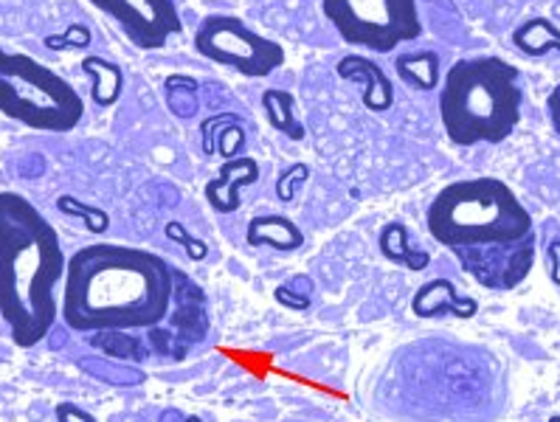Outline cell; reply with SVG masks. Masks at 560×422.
<instances>
[{
    "label": "cell",
    "mask_w": 560,
    "mask_h": 422,
    "mask_svg": "<svg viewBox=\"0 0 560 422\" xmlns=\"http://www.w3.org/2000/svg\"><path fill=\"white\" fill-rule=\"evenodd\" d=\"M307 178H311V166H307V164H291L277 178V198L282 200V203H291V200L296 198V189Z\"/></svg>",
    "instance_id": "603a6c76"
},
{
    "label": "cell",
    "mask_w": 560,
    "mask_h": 422,
    "mask_svg": "<svg viewBox=\"0 0 560 422\" xmlns=\"http://www.w3.org/2000/svg\"><path fill=\"white\" fill-rule=\"evenodd\" d=\"M164 93L166 107H170L172 116H178V119L184 121H191L198 116V80H191L186 73H175V77H170V80L164 82Z\"/></svg>",
    "instance_id": "ffe728a7"
},
{
    "label": "cell",
    "mask_w": 560,
    "mask_h": 422,
    "mask_svg": "<svg viewBox=\"0 0 560 422\" xmlns=\"http://www.w3.org/2000/svg\"><path fill=\"white\" fill-rule=\"evenodd\" d=\"M180 422H203V420H200V417L191 414V417H184V420H180Z\"/></svg>",
    "instance_id": "f1b7e54d"
},
{
    "label": "cell",
    "mask_w": 560,
    "mask_h": 422,
    "mask_svg": "<svg viewBox=\"0 0 560 422\" xmlns=\"http://www.w3.org/2000/svg\"><path fill=\"white\" fill-rule=\"evenodd\" d=\"M518 68L501 57L459 60L442 80L440 121L456 146L501 144L521 121Z\"/></svg>",
    "instance_id": "3957f363"
},
{
    "label": "cell",
    "mask_w": 560,
    "mask_h": 422,
    "mask_svg": "<svg viewBox=\"0 0 560 422\" xmlns=\"http://www.w3.org/2000/svg\"><path fill=\"white\" fill-rule=\"evenodd\" d=\"M164 232H166V237L172 239V243L184 245L186 257H189L191 262H203V259L209 257V245H206L203 239L191 237V234L184 228V223H178V220H170Z\"/></svg>",
    "instance_id": "7402d4cb"
},
{
    "label": "cell",
    "mask_w": 560,
    "mask_h": 422,
    "mask_svg": "<svg viewBox=\"0 0 560 422\" xmlns=\"http://www.w3.org/2000/svg\"><path fill=\"white\" fill-rule=\"evenodd\" d=\"M200 136H203L206 155H214V152H218L220 159L231 161L237 159L240 152L245 150V130L243 125H240V116H234V113L209 116V119L200 125Z\"/></svg>",
    "instance_id": "4fadbf2b"
},
{
    "label": "cell",
    "mask_w": 560,
    "mask_h": 422,
    "mask_svg": "<svg viewBox=\"0 0 560 422\" xmlns=\"http://www.w3.org/2000/svg\"><path fill=\"white\" fill-rule=\"evenodd\" d=\"M322 12L343 43L375 54H392L422 34L417 0H322Z\"/></svg>",
    "instance_id": "8992f818"
},
{
    "label": "cell",
    "mask_w": 560,
    "mask_h": 422,
    "mask_svg": "<svg viewBox=\"0 0 560 422\" xmlns=\"http://www.w3.org/2000/svg\"><path fill=\"white\" fill-rule=\"evenodd\" d=\"M395 71L406 85L429 93L440 85V57L434 51H409L397 54Z\"/></svg>",
    "instance_id": "e0dca14e"
},
{
    "label": "cell",
    "mask_w": 560,
    "mask_h": 422,
    "mask_svg": "<svg viewBox=\"0 0 560 422\" xmlns=\"http://www.w3.org/2000/svg\"><path fill=\"white\" fill-rule=\"evenodd\" d=\"M172 291L170 265L159 254L93 243L68 257L60 316L71 332L141 330L164 321Z\"/></svg>",
    "instance_id": "6da1fadb"
},
{
    "label": "cell",
    "mask_w": 560,
    "mask_h": 422,
    "mask_svg": "<svg viewBox=\"0 0 560 422\" xmlns=\"http://www.w3.org/2000/svg\"><path fill=\"white\" fill-rule=\"evenodd\" d=\"M265 113V121L277 132H282L284 139L304 141V125L296 116V96L282 87H268L259 99Z\"/></svg>",
    "instance_id": "2e32d148"
},
{
    "label": "cell",
    "mask_w": 560,
    "mask_h": 422,
    "mask_svg": "<svg viewBox=\"0 0 560 422\" xmlns=\"http://www.w3.org/2000/svg\"><path fill=\"white\" fill-rule=\"evenodd\" d=\"M476 310H479V304L474 298H459V293L454 291V284L448 279H431L411 298V313L417 318H436L445 316V313H454L459 318H474Z\"/></svg>",
    "instance_id": "8fae6325"
},
{
    "label": "cell",
    "mask_w": 560,
    "mask_h": 422,
    "mask_svg": "<svg viewBox=\"0 0 560 422\" xmlns=\"http://www.w3.org/2000/svg\"><path fill=\"white\" fill-rule=\"evenodd\" d=\"M195 51L209 62L231 68L245 80H265L284 66V48L254 32L234 14H209L195 28Z\"/></svg>",
    "instance_id": "52a82bcc"
},
{
    "label": "cell",
    "mask_w": 560,
    "mask_h": 422,
    "mask_svg": "<svg viewBox=\"0 0 560 422\" xmlns=\"http://www.w3.org/2000/svg\"><path fill=\"white\" fill-rule=\"evenodd\" d=\"M54 414H57V422H96V417L91 411L80 409L77 402H57Z\"/></svg>",
    "instance_id": "d4e9b609"
},
{
    "label": "cell",
    "mask_w": 560,
    "mask_h": 422,
    "mask_svg": "<svg viewBox=\"0 0 560 422\" xmlns=\"http://www.w3.org/2000/svg\"><path fill=\"white\" fill-rule=\"evenodd\" d=\"M429 234L445 248L524 245L533 218L513 189L499 178L454 180L440 189L425 211Z\"/></svg>",
    "instance_id": "277c9868"
},
{
    "label": "cell",
    "mask_w": 560,
    "mask_h": 422,
    "mask_svg": "<svg viewBox=\"0 0 560 422\" xmlns=\"http://www.w3.org/2000/svg\"><path fill=\"white\" fill-rule=\"evenodd\" d=\"M336 73L343 82L361 85V102L370 113H386L395 105V82L366 54H347L336 62Z\"/></svg>",
    "instance_id": "9c48e42d"
},
{
    "label": "cell",
    "mask_w": 560,
    "mask_h": 422,
    "mask_svg": "<svg viewBox=\"0 0 560 422\" xmlns=\"http://www.w3.org/2000/svg\"><path fill=\"white\" fill-rule=\"evenodd\" d=\"M82 73L91 80V99L100 107H113L125 91V71L100 54H85L80 62Z\"/></svg>",
    "instance_id": "5bb4252c"
},
{
    "label": "cell",
    "mask_w": 560,
    "mask_h": 422,
    "mask_svg": "<svg viewBox=\"0 0 560 422\" xmlns=\"http://www.w3.org/2000/svg\"><path fill=\"white\" fill-rule=\"evenodd\" d=\"M57 209H60L62 214H68V218H80L91 234H105L107 228H110V214H107L105 209L82 203V200H77L73 195H60V198H57Z\"/></svg>",
    "instance_id": "44dd1931"
},
{
    "label": "cell",
    "mask_w": 560,
    "mask_h": 422,
    "mask_svg": "<svg viewBox=\"0 0 560 422\" xmlns=\"http://www.w3.org/2000/svg\"><path fill=\"white\" fill-rule=\"evenodd\" d=\"M377 248L389 262L402 265V268H409V271H425L431 265V257L425 251H415L409 245V228L400 223V220H392L381 228L377 234Z\"/></svg>",
    "instance_id": "9a60e30c"
},
{
    "label": "cell",
    "mask_w": 560,
    "mask_h": 422,
    "mask_svg": "<svg viewBox=\"0 0 560 422\" xmlns=\"http://www.w3.org/2000/svg\"><path fill=\"white\" fill-rule=\"evenodd\" d=\"M513 46L527 57H544L549 51L560 54V26L547 17H529L513 32Z\"/></svg>",
    "instance_id": "ac0fdd59"
},
{
    "label": "cell",
    "mask_w": 560,
    "mask_h": 422,
    "mask_svg": "<svg viewBox=\"0 0 560 422\" xmlns=\"http://www.w3.org/2000/svg\"><path fill=\"white\" fill-rule=\"evenodd\" d=\"M259 180V164L257 159H248V155H237V159L223 161V166L218 169V178H211L206 184L203 195L206 203L218 214H234V211L243 206V195L240 189L243 186L257 184Z\"/></svg>",
    "instance_id": "30bf717a"
},
{
    "label": "cell",
    "mask_w": 560,
    "mask_h": 422,
    "mask_svg": "<svg viewBox=\"0 0 560 422\" xmlns=\"http://www.w3.org/2000/svg\"><path fill=\"white\" fill-rule=\"evenodd\" d=\"M85 375L96 377L102 383H110V386H141L147 383V372L132 366V363L113 361V357H80L77 363Z\"/></svg>",
    "instance_id": "d6986e66"
},
{
    "label": "cell",
    "mask_w": 560,
    "mask_h": 422,
    "mask_svg": "<svg viewBox=\"0 0 560 422\" xmlns=\"http://www.w3.org/2000/svg\"><path fill=\"white\" fill-rule=\"evenodd\" d=\"M110 21H116L127 40L141 51H159L170 37L184 32L175 0H88Z\"/></svg>",
    "instance_id": "ba28073f"
},
{
    "label": "cell",
    "mask_w": 560,
    "mask_h": 422,
    "mask_svg": "<svg viewBox=\"0 0 560 422\" xmlns=\"http://www.w3.org/2000/svg\"><path fill=\"white\" fill-rule=\"evenodd\" d=\"M60 234L18 191H0V318L14 347L32 350L57 324V284L66 279Z\"/></svg>",
    "instance_id": "7a4b0ae2"
},
{
    "label": "cell",
    "mask_w": 560,
    "mask_h": 422,
    "mask_svg": "<svg viewBox=\"0 0 560 422\" xmlns=\"http://www.w3.org/2000/svg\"><path fill=\"white\" fill-rule=\"evenodd\" d=\"M48 48H66V46H77V48H88L91 46V28L82 26V23H73L68 26V32L62 37H46Z\"/></svg>",
    "instance_id": "cb8c5ba5"
},
{
    "label": "cell",
    "mask_w": 560,
    "mask_h": 422,
    "mask_svg": "<svg viewBox=\"0 0 560 422\" xmlns=\"http://www.w3.org/2000/svg\"><path fill=\"white\" fill-rule=\"evenodd\" d=\"M0 113L28 130L71 132L85 119V99L54 68L0 43Z\"/></svg>",
    "instance_id": "5b68a950"
},
{
    "label": "cell",
    "mask_w": 560,
    "mask_h": 422,
    "mask_svg": "<svg viewBox=\"0 0 560 422\" xmlns=\"http://www.w3.org/2000/svg\"><path fill=\"white\" fill-rule=\"evenodd\" d=\"M273 298H277L282 307H291V310H307V307H311V298L296 296L288 284H284V288H277V291H273Z\"/></svg>",
    "instance_id": "484cf974"
},
{
    "label": "cell",
    "mask_w": 560,
    "mask_h": 422,
    "mask_svg": "<svg viewBox=\"0 0 560 422\" xmlns=\"http://www.w3.org/2000/svg\"><path fill=\"white\" fill-rule=\"evenodd\" d=\"M549 422H560V414H552V417H549Z\"/></svg>",
    "instance_id": "f546056e"
},
{
    "label": "cell",
    "mask_w": 560,
    "mask_h": 422,
    "mask_svg": "<svg viewBox=\"0 0 560 422\" xmlns=\"http://www.w3.org/2000/svg\"><path fill=\"white\" fill-rule=\"evenodd\" d=\"M547 113H549V125H552V130L560 136V82L552 87V93H549Z\"/></svg>",
    "instance_id": "83f0119b"
},
{
    "label": "cell",
    "mask_w": 560,
    "mask_h": 422,
    "mask_svg": "<svg viewBox=\"0 0 560 422\" xmlns=\"http://www.w3.org/2000/svg\"><path fill=\"white\" fill-rule=\"evenodd\" d=\"M547 271H549V279H552V284H558V288H560V239L549 243Z\"/></svg>",
    "instance_id": "4316f807"
},
{
    "label": "cell",
    "mask_w": 560,
    "mask_h": 422,
    "mask_svg": "<svg viewBox=\"0 0 560 422\" xmlns=\"http://www.w3.org/2000/svg\"><path fill=\"white\" fill-rule=\"evenodd\" d=\"M250 248H273V251L291 254L304 245V234L293 220L282 214H259L250 218L248 232H245Z\"/></svg>",
    "instance_id": "7c38bea8"
}]
</instances>
